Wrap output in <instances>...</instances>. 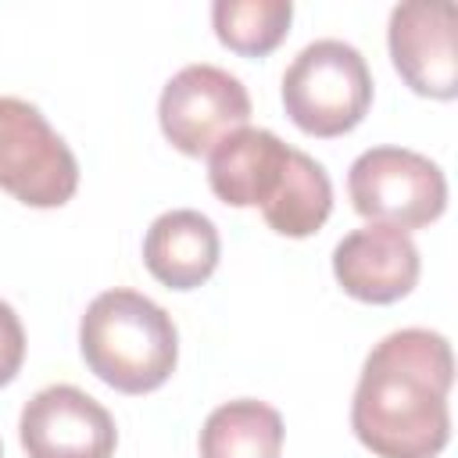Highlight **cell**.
Returning a JSON list of instances; mask_svg holds the SVG:
<instances>
[{"instance_id":"obj_1","label":"cell","mask_w":458,"mask_h":458,"mask_svg":"<svg viewBox=\"0 0 458 458\" xmlns=\"http://www.w3.org/2000/svg\"><path fill=\"white\" fill-rule=\"evenodd\" d=\"M451 383L447 336L419 326L383 336L354 386V437L376 458H437L451 440Z\"/></svg>"},{"instance_id":"obj_2","label":"cell","mask_w":458,"mask_h":458,"mask_svg":"<svg viewBox=\"0 0 458 458\" xmlns=\"http://www.w3.org/2000/svg\"><path fill=\"white\" fill-rule=\"evenodd\" d=\"M79 351L89 372L118 394L157 390L179 361L172 315L136 290H104L79 322Z\"/></svg>"},{"instance_id":"obj_3","label":"cell","mask_w":458,"mask_h":458,"mask_svg":"<svg viewBox=\"0 0 458 458\" xmlns=\"http://www.w3.org/2000/svg\"><path fill=\"white\" fill-rule=\"evenodd\" d=\"M372 104V72L344 39L308 43L283 75V107L290 122L318 140L351 132Z\"/></svg>"},{"instance_id":"obj_4","label":"cell","mask_w":458,"mask_h":458,"mask_svg":"<svg viewBox=\"0 0 458 458\" xmlns=\"http://www.w3.org/2000/svg\"><path fill=\"white\" fill-rule=\"evenodd\" d=\"M347 193L361 218L422 229L447 208V179L437 161L408 147H369L347 172Z\"/></svg>"},{"instance_id":"obj_5","label":"cell","mask_w":458,"mask_h":458,"mask_svg":"<svg viewBox=\"0 0 458 458\" xmlns=\"http://www.w3.org/2000/svg\"><path fill=\"white\" fill-rule=\"evenodd\" d=\"M0 190L29 208H61L79 190L72 147L21 97H0Z\"/></svg>"},{"instance_id":"obj_6","label":"cell","mask_w":458,"mask_h":458,"mask_svg":"<svg viewBox=\"0 0 458 458\" xmlns=\"http://www.w3.org/2000/svg\"><path fill=\"white\" fill-rule=\"evenodd\" d=\"M157 122L175 150L208 157L229 132L250 122V93L218 64H186L165 82Z\"/></svg>"},{"instance_id":"obj_7","label":"cell","mask_w":458,"mask_h":458,"mask_svg":"<svg viewBox=\"0 0 458 458\" xmlns=\"http://www.w3.org/2000/svg\"><path fill=\"white\" fill-rule=\"evenodd\" d=\"M18 437L29 458H111L118 447L111 411L68 383L47 386L25 401Z\"/></svg>"},{"instance_id":"obj_8","label":"cell","mask_w":458,"mask_h":458,"mask_svg":"<svg viewBox=\"0 0 458 458\" xmlns=\"http://www.w3.org/2000/svg\"><path fill=\"white\" fill-rule=\"evenodd\" d=\"M454 4L408 0L390 11V61L397 75L433 100L458 97V50H454Z\"/></svg>"},{"instance_id":"obj_9","label":"cell","mask_w":458,"mask_h":458,"mask_svg":"<svg viewBox=\"0 0 458 458\" xmlns=\"http://www.w3.org/2000/svg\"><path fill=\"white\" fill-rule=\"evenodd\" d=\"M419 247L404 229L369 222L347 233L333 250V276L354 301L394 304L419 283Z\"/></svg>"},{"instance_id":"obj_10","label":"cell","mask_w":458,"mask_h":458,"mask_svg":"<svg viewBox=\"0 0 458 458\" xmlns=\"http://www.w3.org/2000/svg\"><path fill=\"white\" fill-rule=\"evenodd\" d=\"M293 147L268 129L243 125L208 154L211 193L229 208H268L279 193Z\"/></svg>"},{"instance_id":"obj_11","label":"cell","mask_w":458,"mask_h":458,"mask_svg":"<svg viewBox=\"0 0 458 458\" xmlns=\"http://www.w3.org/2000/svg\"><path fill=\"white\" fill-rule=\"evenodd\" d=\"M218 229L193 208L165 211L143 236V265L168 290H193L218 268Z\"/></svg>"},{"instance_id":"obj_12","label":"cell","mask_w":458,"mask_h":458,"mask_svg":"<svg viewBox=\"0 0 458 458\" xmlns=\"http://www.w3.org/2000/svg\"><path fill=\"white\" fill-rule=\"evenodd\" d=\"M283 415L254 397L218 404L200 429V458H283Z\"/></svg>"},{"instance_id":"obj_13","label":"cell","mask_w":458,"mask_h":458,"mask_svg":"<svg viewBox=\"0 0 458 458\" xmlns=\"http://www.w3.org/2000/svg\"><path fill=\"white\" fill-rule=\"evenodd\" d=\"M329 211H333V182H329L326 168L315 157H308L304 150H293L286 179H283L279 193L272 197V204L261 208V218L268 222L272 233L301 240V236L318 233L326 225Z\"/></svg>"},{"instance_id":"obj_14","label":"cell","mask_w":458,"mask_h":458,"mask_svg":"<svg viewBox=\"0 0 458 458\" xmlns=\"http://www.w3.org/2000/svg\"><path fill=\"white\" fill-rule=\"evenodd\" d=\"M293 21L290 0H215L211 4V25L222 47L243 54V57H265L272 54Z\"/></svg>"},{"instance_id":"obj_15","label":"cell","mask_w":458,"mask_h":458,"mask_svg":"<svg viewBox=\"0 0 458 458\" xmlns=\"http://www.w3.org/2000/svg\"><path fill=\"white\" fill-rule=\"evenodd\" d=\"M25 361V329L7 301H0V386H7Z\"/></svg>"},{"instance_id":"obj_16","label":"cell","mask_w":458,"mask_h":458,"mask_svg":"<svg viewBox=\"0 0 458 458\" xmlns=\"http://www.w3.org/2000/svg\"><path fill=\"white\" fill-rule=\"evenodd\" d=\"M0 458H4V447H0Z\"/></svg>"}]
</instances>
